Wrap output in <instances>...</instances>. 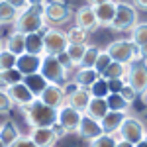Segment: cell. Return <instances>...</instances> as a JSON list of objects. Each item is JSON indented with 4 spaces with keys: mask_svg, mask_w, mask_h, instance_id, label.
<instances>
[{
    "mask_svg": "<svg viewBox=\"0 0 147 147\" xmlns=\"http://www.w3.org/2000/svg\"><path fill=\"white\" fill-rule=\"evenodd\" d=\"M43 12H45V2H30V6L24 12H20L18 20L14 24V32H20L24 35L39 34L47 26Z\"/></svg>",
    "mask_w": 147,
    "mask_h": 147,
    "instance_id": "6da1fadb",
    "label": "cell"
},
{
    "mask_svg": "<svg viewBox=\"0 0 147 147\" xmlns=\"http://www.w3.org/2000/svg\"><path fill=\"white\" fill-rule=\"evenodd\" d=\"M24 120L32 129H39V127H53L59 122V110L45 106L41 100H34L30 106L22 108Z\"/></svg>",
    "mask_w": 147,
    "mask_h": 147,
    "instance_id": "7a4b0ae2",
    "label": "cell"
},
{
    "mask_svg": "<svg viewBox=\"0 0 147 147\" xmlns=\"http://www.w3.org/2000/svg\"><path fill=\"white\" fill-rule=\"evenodd\" d=\"M108 55L112 57V61L122 63V65H131V63H139L143 59L141 47H137L136 43H131L129 39H118L112 41L110 45L106 47Z\"/></svg>",
    "mask_w": 147,
    "mask_h": 147,
    "instance_id": "3957f363",
    "label": "cell"
},
{
    "mask_svg": "<svg viewBox=\"0 0 147 147\" xmlns=\"http://www.w3.org/2000/svg\"><path fill=\"white\" fill-rule=\"evenodd\" d=\"M145 134H147L145 122L136 118V116H127L122 127H120V131H118V139H124L131 145H137L145 139Z\"/></svg>",
    "mask_w": 147,
    "mask_h": 147,
    "instance_id": "277c9868",
    "label": "cell"
},
{
    "mask_svg": "<svg viewBox=\"0 0 147 147\" xmlns=\"http://www.w3.org/2000/svg\"><path fill=\"white\" fill-rule=\"evenodd\" d=\"M137 26V10L134 4L129 2H118V10H116V18L112 22L114 32H125V30H134Z\"/></svg>",
    "mask_w": 147,
    "mask_h": 147,
    "instance_id": "5b68a950",
    "label": "cell"
},
{
    "mask_svg": "<svg viewBox=\"0 0 147 147\" xmlns=\"http://www.w3.org/2000/svg\"><path fill=\"white\" fill-rule=\"evenodd\" d=\"M43 47H45V55H61L65 53L69 47L67 34L61 32L59 28H47L43 32Z\"/></svg>",
    "mask_w": 147,
    "mask_h": 147,
    "instance_id": "8992f818",
    "label": "cell"
},
{
    "mask_svg": "<svg viewBox=\"0 0 147 147\" xmlns=\"http://www.w3.org/2000/svg\"><path fill=\"white\" fill-rule=\"evenodd\" d=\"M39 75H41L49 84H59V86H61L69 77V73L61 67L59 59L53 57V55H43V63H41Z\"/></svg>",
    "mask_w": 147,
    "mask_h": 147,
    "instance_id": "52a82bcc",
    "label": "cell"
},
{
    "mask_svg": "<svg viewBox=\"0 0 147 147\" xmlns=\"http://www.w3.org/2000/svg\"><path fill=\"white\" fill-rule=\"evenodd\" d=\"M43 18L47 26H63L73 18V10L67 2H45Z\"/></svg>",
    "mask_w": 147,
    "mask_h": 147,
    "instance_id": "ba28073f",
    "label": "cell"
},
{
    "mask_svg": "<svg viewBox=\"0 0 147 147\" xmlns=\"http://www.w3.org/2000/svg\"><path fill=\"white\" fill-rule=\"evenodd\" d=\"M63 88H65V86H63ZM65 94H67V104L71 108H75V110L80 112V114L86 112V108H88V104H90V100H92L90 92L86 90V88H80L75 82H69L67 88H65Z\"/></svg>",
    "mask_w": 147,
    "mask_h": 147,
    "instance_id": "9c48e42d",
    "label": "cell"
},
{
    "mask_svg": "<svg viewBox=\"0 0 147 147\" xmlns=\"http://www.w3.org/2000/svg\"><path fill=\"white\" fill-rule=\"evenodd\" d=\"M127 84L137 92V96L147 92V63H131L127 69Z\"/></svg>",
    "mask_w": 147,
    "mask_h": 147,
    "instance_id": "30bf717a",
    "label": "cell"
},
{
    "mask_svg": "<svg viewBox=\"0 0 147 147\" xmlns=\"http://www.w3.org/2000/svg\"><path fill=\"white\" fill-rule=\"evenodd\" d=\"M94 14H96V20H98V26H104V28H110L116 18V10H118V2H112V0H100V2H92L90 4Z\"/></svg>",
    "mask_w": 147,
    "mask_h": 147,
    "instance_id": "8fae6325",
    "label": "cell"
},
{
    "mask_svg": "<svg viewBox=\"0 0 147 147\" xmlns=\"http://www.w3.org/2000/svg\"><path fill=\"white\" fill-rule=\"evenodd\" d=\"M37 100H41L45 106H49V108L61 110V108L67 104V94H65V88H63V86H59V84H49Z\"/></svg>",
    "mask_w": 147,
    "mask_h": 147,
    "instance_id": "7c38bea8",
    "label": "cell"
},
{
    "mask_svg": "<svg viewBox=\"0 0 147 147\" xmlns=\"http://www.w3.org/2000/svg\"><path fill=\"white\" fill-rule=\"evenodd\" d=\"M82 116H84V114L77 112L75 108H71L69 104H65V106L59 110V122H57V124L63 125V127L67 129V134H75V131H79Z\"/></svg>",
    "mask_w": 147,
    "mask_h": 147,
    "instance_id": "4fadbf2b",
    "label": "cell"
},
{
    "mask_svg": "<svg viewBox=\"0 0 147 147\" xmlns=\"http://www.w3.org/2000/svg\"><path fill=\"white\" fill-rule=\"evenodd\" d=\"M75 22H77L75 26L80 28V30H84L86 34L88 32H94L96 28H100L98 26V20H96V14H94L90 4L88 6H82V8H79V10L75 12Z\"/></svg>",
    "mask_w": 147,
    "mask_h": 147,
    "instance_id": "5bb4252c",
    "label": "cell"
},
{
    "mask_svg": "<svg viewBox=\"0 0 147 147\" xmlns=\"http://www.w3.org/2000/svg\"><path fill=\"white\" fill-rule=\"evenodd\" d=\"M8 96H10V100H12V104L14 106H18L20 110L22 108H26V106H30L34 100H37L34 94L30 92V88L24 84V82H20V84H14L12 88H8Z\"/></svg>",
    "mask_w": 147,
    "mask_h": 147,
    "instance_id": "9a60e30c",
    "label": "cell"
},
{
    "mask_svg": "<svg viewBox=\"0 0 147 147\" xmlns=\"http://www.w3.org/2000/svg\"><path fill=\"white\" fill-rule=\"evenodd\" d=\"M41 63H43V57L28 55V53H24L22 57H18L16 69L22 73L24 77H32V75H37V73L41 71Z\"/></svg>",
    "mask_w": 147,
    "mask_h": 147,
    "instance_id": "2e32d148",
    "label": "cell"
},
{
    "mask_svg": "<svg viewBox=\"0 0 147 147\" xmlns=\"http://www.w3.org/2000/svg\"><path fill=\"white\" fill-rule=\"evenodd\" d=\"M77 134L82 139H86V141H94V139H98L100 136H104L100 122L98 120H92L88 116H82V122H80V127H79Z\"/></svg>",
    "mask_w": 147,
    "mask_h": 147,
    "instance_id": "e0dca14e",
    "label": "cell"
},
{
    "mask_svg": "<svg viewBox=\"0 0 147 147\" xmlns=\"http://www.w3.org/2000/svg\"><path fill=\"white\" fill-rule=\"evenodd\" d=\"M125 118H127V114H122V112H108V114H106V118L100 122L102 131H104V134H110V136H118V131H120L122 124L125 122Z\"/></svg>",
    "mask_w": 147,
    "mask_h": 147,
    "instance_id": "ac0fdd59",
    "label": "cell"
},
{
    "mask_svg": "<svg viewBox=\"0 0 147 147\" xmlns=\"http://www.w3.org/2000/svg\"><path fill=\"white\" fill-rule=\"evenodd\" d=\"M4 49L10 51L12 55L22 57L26 53V35L20 34V32H12L4 41Z\"/></svg>",
    "mask_w": 147,
    "mask_h": 147,
    "instance_id": "d6986e66",
    "label": "cell"
},
{
    "mask_svg": "<svg viewBox=\"0 0 147 147\" xmlns=\"http://www.w3.org/2000/svg\"><path fill=\"white\" fill-rule=\"evenodd\" d=\"M30 137L37 147H53L57 141V136L53 134L51 127H39V129H32Z\"/></svg>",
    "mask_w": 147,
    "mask_h": 147,
    "instance_id": "ffe728a7",
    "label": "cell"
},
{
    "mask_svg": "<svg viewBox=\"0 0 147 147\" xmlns=\"http://www.w3.org/2000/svg\"><path fill=\"white\" fill-rule=\"evenodd\" d=\"M20 137H22V134H20L18 125L14 124L12 120H6L4 124H0V141L6 147H12Z\"/></svg>",
    "mask_w": 147,
    "mask_h": 147,
    "instance_id": "44dd1931",
    "label": "cell"
},
{
    "mask_svg": "<svg viewBox=\"0 0 147 147\" xmlns=\"http://www.w3.org/2000/svg\"><path fill=\"white\" fill-rule=\"evenodd\" d=\"M100 79V73L96 69H77L75 71V84L80 88H90L96 80Z\"/></svg>",
    "mask_w": 147,
    "mask_h": 147,
    "instance_id": "7402d4cb",
    "label": "cell"
},
{
    "mask_svg": "<svg viewBox=\"0 0 147 147\" xmlns=\"http://www.w3.org/2000/svg\"><path fill=\"white\" fill-rule=\"evenodd\" d=\"M26 53H28V55H37V57L45 55V47H43V32L26 35Z\"/></svg>",
    "mask_w": 147,
    "mask_h": 147,
    "instance_id": "603a6c76",
    "label": "cell"
},
{
    "mask_svg": "<svg viewBox=\"0 0 147 147\" xmlns=\"http://www.w3.org/2000/svg\"><path fill=\"white\" fill-rule=\"evenodd\" d=\"M110 112L108 110V104H106V100H100V98H92L90 104H88V108H86V112H84V116H88V118H92V120H98V122H102L104 118H106V114Z\"/></svg>",
    "mask_w": 147,
    "mask_h": 147,
    "instance_id": "cb8c5ba5",
    "label": "cell"
},
{
    "mask_svg": "<svg viewBox=\"0 0 147 147\" xmlns=\"http://www.w3.org/2000/svg\"><path fill=\"white\" fill-rule=\"evenodd\" d=\"M24 84L30 88V92L34 94L35 98H39V96L43 94V90L49 86V82H47L39 73H37V75H32V77H24Z\"/></svg>",
    "mask_w": 147,
    "mask_h": 147,
    "instance_id": "d4e9b609",
    "label": "cell"
},
{
    "mask_svg": "<svg viewBox=\"0 0 147 147\" xmlns=\"http://www.w3.org/2000/svg\"><path fill=\"white\" fill-rule=\"evenodd\" d=\"M24 82V75L18 69H12V71H0V90H8L14 84H20Z\"/></svg>",
    "mask_w": 147,
    "mask_h": 147,
    "instance_id": "484cf974",
    "label": "cell"
},
{
    "mask_svg": "<svg viewBox=\"0 0 147 147\" xmlns=\"http://www.w3.org/2000/svg\"><path fill=\"white\" fill-rule=\"evenodd\" d=\"M18 16H20V12L14 6V2H10V0H0V24L2 26L4 24H16Z\"/></svg>",
    "mask_w": 147,
    "mask_h": 147,
    "instance_id": "4316f807",
    "label": "cell"
},
{
    "mask_svg": "<svg viewBox=\"0 0 147 147\" xmlns=\"http://www.w3.org/2000/svg\"><path fill=\"white\" fill-rule=\"evenodd\" d=\"M127 69H129V65H122V63H116V61H112V63H110V67L106 69L100 77H102L104 80L127 79Z\"/></svg>",
    "mask_w": 147,
    "mask_h": 147,
    "instance_id": "83f0119b",
    "label": "cell"
},
{
    "mask_svg": "<svg viewBox=\"0 0 147 147\" xmlns=\"http://www.w3.org/2000/svg\"><path fill=\"white\" fill-rule=\"evenodd\" d=\"M106 104H108V110H110V112H122V114H125L129 110V106H131L129 102L124 100L122 94H110V96L106 98Z\"/></svg>",
    "mask_w": 147,
    "mask_h": 147,
    "instance_id": "f1b7e54d",
    "label": "cell"
},
{
    "mask_svg": "<svg viewBox=\"0 0 147 147\" xmlns=\"http://www.w3.org/2000/svg\"><path fill=\"white\" fill-rule=\"evenodd\" d=\"M102 49H98L96 45H88L86 47V53L82 57V63H80L79 69H94L96 67V61H98V55H100Z\"/></svg>",
    "mask_w": 147,
    "mask_h": 147,
    "instance_id": "f546056e",
    "label": "cell"
},
{
    "mask_svg": "<svg viewBox=\"0 0 147 147\" xmlns=\"http://www.w3.org/2000/svg\"><path fill=\"white\" fill-rule=\"evenodd\" d=\"M88 92H90L92 98H100V100H106L108 96H110V90H108V82L102 79H98L94 84H92L90 88H88Z\"/></svg>",
    "mask_w": 147,
    "mask_h": 147,
    "instance_id": "4dcf8cb0",
    "label": "cell"
},
{
    "mask_svg": "<svg viewBox=\"0 0 147 147\" xmlns=\"http://www.w3.org/2000/svg\"><path fill=\"white\" fill-rule=\"evenodd\" d=\"M131 43H136L137 47L147 45V22L145 24H137L136 28L131 30Z\"/></svg>",
    "mask_w": 147,
    "mask_h": 147,
    "instance_id": "1f68e13d",
    "label": "cell"
},
{
    "mask_svg": "<svg viewBox=\"0 0 147 147\" xmlns=\"http://www.w3.org/2000/svg\"><path fill=\"white\" fill-rule=\"evenodd\" d=\"M86 32L80 30V28H71L67 32V39H69V45H86Z\"/></svg>",
    "mask_w": 147,
    "mask_h": 147,
    "instance_id": "d6a6232c",
    "label": "cell"
},
{
    "mask_svg": "<svg viewBox=\"0 0 147 147\" xmlns=\"http://www.w3.org/2000/svg\"><path fill=\"white\" fill-rule=\"evenodd\" d=\"M86 47L88 45H69L67 47V55L71 57V61H73V65L79 69L80 63H82V57L86 53Z\"/></svg>",
    "mask_w": 147,
    "mask_h": 147,
    "instance_id": "836d02e7",
    "label": "cell"
},
{
    "mask_svg": "<svg viewBox=\"0 0 147 147\" xmlns=\"http://www.w3.org/2000/svg\"><path fill=\"white\" fill-rule=\"evenodd\" d=\"M16 63H18L16 55H12L6 49L0 51V71H12V69H16Z\"/></svg>",
    "mask_w": 147,
    "mask_h": 147,
    "instance_id": "e575fe53",
    "label": "cell"
},
{
    "mask_svg": "<svg viewBox=\"0 0 147 147\" xmlns=\"http://www.w3.org/2000/svg\"><path fill=\"white\" fill-rule=\"evenodd\" d=\"M118 145V136H110V134H104L98 139L90 141V147H116Z\"/></svg>",
    "mask_w": 147,
    "mask_h": 147,
    "instance_id": "d590c367",
    "label": "cell"
},
{
    "mask_svg": "<svg viewBox=\"0 0 147 147\" xmlns=\"http://www.w3.org/2000/svg\"><path fill=\"white\" fill-rule=\"evenodd\" d=\"M110 63H112V57L108 55V51H106V49H102L100 51V55H98V61H96V71H98V73H104V71H106V69L110 67Z\"/></svg>",
    "mask_w": 147,
    "mask_h": 147,
    "instance_id": "8d00e7d4",
    "label": "cell"
},
{
    "mask_svg": "<svg viewBox=\"0 0 147 147\" xmlns=\"http://www.w3.org/2000/svg\"><path fill=\"white\" fill-rule=\"evenodd\" d=\"M106 82H108V90H110V94H122L124 86L127 84L125 79H114V80H106Z\"/></svg>",
    "mask_w": 147,
    "mask_h": 147,
    "instance_id": "74e56055",
    "label": "cell"
},
{
    "mask_svg": "<svg viewBox=\"0 0 147 147\" xmlns=\"http://www.w3.org/2000/svg\"><path fill=\"white\" fill-rule=\"evenodd\" d=\"M12 106H14V104H12L8 92L0 90V114H2V116H6V114L12 110Z\"/></svg>",
    "mask_w": 147,
    "mask_h": 147,
    "instance_id": "f35d334b",
    "label": "cell"
},
{
    "mask_svg": "<svg viewBox=\"0 0 147 147\" xmlns=\"http://www.w3.org/2000/svg\"><path fill=\"white\" fill-rule=\"evenodd\" d=\"M57 59H59L61 67L65 69V71H67L69 75H71L73 71H77V67H75V65H73V61H71V57L67 55V51H65V53H61V55H57Z\"/></svg>",
    "mask_w": 147,
    "mask_h": 147,
    "instance_id": "ab89813d",
    "label": "cell"
},
{
    "mask_svg": "<svg viewBox=\"0 0 147 147\" xmlns=\"http://www.w3.org/2000/svg\"><path fill=\"white\" fill-rule=\"evenodd\" d=\"M122 96H124V100H125V102H129V104H131V102L137 98V92L134 90V88H131L129 84H125L124 90H122Z\"/></svg>",
    "mask_w": 147,
    "mask_h": 147,
    "instance_id": "60d3db41",
    "label": "cell"
},
{
    "mask_svg": "<svg viewBox=\"0 0 147 147\" xmlns=\"http://www.w3.org/2000/svg\"><path fill=\"white\" fill-rule=\"evenodd\" d=\"M12 147H37V145L32 141V137H30V136H22Z\"/></svg>",
    "mask_w": 147,
    "mask_h": 147,
    "instance_id": "b9f144b4",
    "label": "cell"
},
{
    "mask_svg": "<svg viewBox=\"0 0 147 147\" xmlns=\"http://www.w3.org/2000/svg\"><path fill=\"white\" fill-rule=\"evenodd\" d=\"M51 129H53V134L57 136V139H59V137H63V136H67V129H65L63 125H59V124H55Z\"/></svg>",
    "mask_w": 147,
    "mask_h": 147,
    "instance_id": "7bdbcfd3",
    "label": "cell"
},
{
    "mask_svg": "<svg viewBox=\"0 0 147 147\" xmlns=\"http://www.w3.org/2000/svg\"><path fill=\"white\" fill-rule=\"evenodd\" d=\"M116 147H136V145L127 143V141H124V139H118V145H116Z\"/></svg>",
    "mask_w": 147,
    "mask_h": 147,
    "instance_id": "ee69618b",
    "label": "cell"
},
{
    "mask_svg": "<svg viewBox=\"0 0 147 147\" xmlns=\"http://www.w3.org/2000/svg\"><path fill=\"white\" fill-rule=\"evenodd\" d=\"M136 6H139V8H143V10H147V0H139Z\"/></svg>",
    "mask_w": 147,
    "mask_h": 147,
    "instance_id": "f6af8a7d",
    "label": "cell"
},
{
    "mask_svg": "<svg viewBox=\"0 0 147 147\" xmlns=\"http://www.w3.org/2000/svg\"><path fill=\"white\" fill-rule=\"evenodd\" d=\"M141 53H143V57L147 59V45H143V47H141Z\"/></svg>",
    "mask_w": 147,
    "mask_h": 147,
    "instance_id": "bcb514c9",
    "label": "cell"
},
{
    "mask_svg": "<svg viewBox=\"0 0 147 147\" xmlns=\"http://www.w3.org/2000/svg\"><path fill=\"white\" fill-rule=\"evenodd\" d=\"M136 147H147V143H145V141H141V143H137Z\"/></svg>",
    "mask_w": 147,
    "mask_h": 147,
    "instance_id": "7dc6e473",
    "label": "cell"
},
{
    "mask_svg": "<svg viewBox=\"0 0 147 147\" xmlns=\"http://www.w3.org/2000/svg\"><path fill=\"white\" fill-rule=\"evenodd\" d=\"M2 49H4V47H2V39H0V51H2Z\"/></svg>",
    "mask_w": 147,
    "mask_h": 147,
    "instance_id": "c3c4849f",
    "label": "cell"
},
{
    "mask_svg": "<svg viewBox=\"0 0 147 147\" xmlns=\"http://www.w3.org/2000/svg\"><path fill=\"white\" fill-rule=\"evenodd\" d=\"M0 147H6V145H4V143H2V141H0Z\"/></svg>",
    "mask_w": 147,
    "mask_h": 147,
    "instance_id": "681fc988",
    "label": "cell"
},
{
    "mask_svg": "<svg viewBox=\"0 0 147 147\" xmlns=\"http://www.w3.org/2000/svg\"><path fill=\"white\" fill-rule=\"evenodd\" d=\"M143 141H145V143H147V134H145V139H143Z\"/></svg>",
    "mask_w": 147,
    "mask_h": 147,
    "instance_id": "f907efd6",
    "label": "cell"
},
{
    "mask_svg": "<svg viewBox=\"0 0 147 147\" xmlns=\"http://www.w3.org/2000/svg\"><path fill=\"white\" fill-rule=\"evenodd\" d=\"M0 26H2V24H0Z\"/></svg>",
    "mask_w": 147,
    "mask_h": 147,
    "instance_id": "816d5d0a",
    "label": "cell"
}]
</instances>
